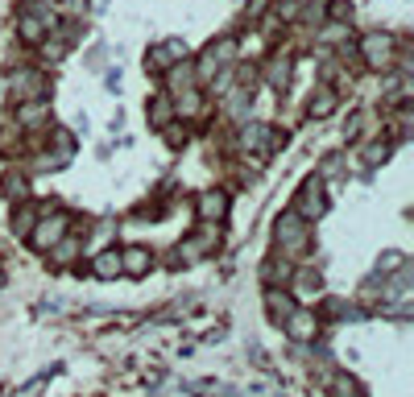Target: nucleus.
<instances>
[{
  "instance_id": "obj_1",
  "label": "nucleus",
  "mask_w": 414,
  "mask_h": 397,
  "mask_svg": "<svg viewBox=\"0 0 414 397\" xmlns=\"http://www.w3.org/2000/svg\"><path fill=\"white\" fill-rule=\"evenodd\" d=\"M273 240H278L282 257H298V253L311 249V224L303 215H294V211H282L278 224H273Z\"/></svg>"
},
{
  "instance_id": "obj_2",
  "label": "nucleus",
  "mask_w": 414,
  "mask_h": 397,
  "mask_svg": "<svg viewBox=\"0 0 414 397\" xmlns=\"http://www.w3.org/2000/svg\"><path fill=\"white\" fill-rule=\"evenodd\" d=\"M75 228V219H71V211H62V207H54V211H46V215H38V224H33V232L25 236L38 253H46L50 244H58L62 236Z\"/></svg>"
},
{
  "instance_id": "obj_3",
  "label": "nucleus",
  "mask_w": 414,
  "mask_h": 397,
  "mask_svg": "<svg viewBox=\"0 0 414 397\" xmlns=\"http://www.w3.org/2000/svg\"><path fill=\"white\" fill-rule=\"evenodd\" d=\"M290 211H294V215H303L307 224H311V219H319V215L327 211V183H323L319 174H311V178H307V183L298 187V195H294V207H290Z\"/></svg>"
},
{
  "instance_id": "obj_4",
  "label": "nucleus",
  "mask_w": 414,
  "mask_h": 397,
  "mask_svg": "<svg viewBox=\"0 0 414 397\" xmlns=\"http://www.w3.org/2000/svg\"><path fill=\"white\" fill-rule=\"evenodd\" d=\"M361 58L373 70H393L398 67V54H393V38L390 33H365L361 42Z\"/></svg>"
},
{
  "instance_id": "obj_5",
  "label": "nucleus",
  "mask_w": 414,
  "mask_h": 397,
  "mask_svg": "<svg viewBox=\"0 0 414 397\" xmlns=\"http://www.w3.org/2000/svg\"><path fill=\"white\" fill-rule=\"evenodd\" d=\"M9 87H13V99H17V104H29V99H46L50 79H46V70L25 67V70H17V75L9 79Z\"/></svg>"
},
{
  "instance_id": "obj_6",
  "label": "nucleus",
  "mask_w": 414,
  "mask_h": 397,
  "mask_svg": "<svg viewBox=\"0 0 414 397\" xmlns=\"http://www.w3.org/2000/svg\"><path fill=\"white\" fill-rule=\"evenodd\" d=\"M282 331L290 335L294 344H315V335H319V315L311 310V306H294L290 315L282 319Z\"/></svg>"
},
{
  "instance_id": "obj_7",
  "label": "nucleus",
  "mask_w": 414,
  "mask_h": 397,
  "mask_svg": "<svg viewBox=\"0 0 414 397\" xmlns=\"http://www.w3.org/2000/svg\"><path fill=\"white\" fill-rule=\"evenodd\" d=\"M282 145V137H278V129L273 124H241V149L249 153H257V158H266V153H273Z\"/></svg>"
},
{
  "instance_id": "obj_8",
  "label": "nucleus",
  "mask_w": 414,
  "mask_h": 397,
  "mask_svg": "<svg viewBox=\"0 0 414 397\" xmlns=\"http://www.w3.org/2000/svg\"><path fill=\"white\" fill-rule=\"evenodd\" d=\"M294 290H290V298H298V306H307V303H319L315 294L323 290V273H319L315 265H303V269H294Z\"/></svg>"
},
{
  "instance_id": "obj_9",
  "label": "nucleus",
  "mask_w": 414,
  "mask_h": 397,
  "mask_svg": "<svg viewBox=\"0 0 414 397\" xmlns=\"http://www.w3.org/2000/svg\"><path fill=\"white\" fill-rule=\"evenodd\" d=\"M83 257V236L79 232H67L58 244H50L46 249V261L54 265V269H62V265H75V261Z\"/></svg>"
},
{
  "instance_id": "obj_10",
  "label": "nucleus",
  "mask_w": 414,
  "mask_h": 397,
  "mask_svg": "<svg viewBox=\"0 0 414 397\" xmlns=\"http://www.w3.org/2000/svg\"><path fill=\"white\" fill-rule=\"evenodd\" d=\"M195 215H199V224H219L228 215V195L224 190H203L195 199Z\"/></svg>"
},
{
  "instance_id": "obj_11",
  "label": "nucleus",
  "mask_w": 414,
  "mask_h": 397,
  "mask_svg": "<svg viewBox=\"0 0 414 397\" xmlns=\"http://www.w3.org/2000/svg\"><path fill=\"white\" fill-rule=\"evenodd\" d=\"M336 104H340V92L332 87V83H319V87H311V99H307V116H332L336 112Z\"/></svg>"
},
{
  "instance_id": "obj_12",
  "label": "nucleus",
  "mask_w": 414,
  "mask_h": 397,
  "mask_svg": "<svg viewBox=\"0 0 414 397\" xmlns=\"http://www.w3.org/2000/svg\"><path fill=\"white\" fill-rule=\"evenodd\" d=\"M294 298H290V290L286 285H266V315H269V323H278L282 327V319L294 310Z\"/></svg>"
},
{
  "instance_id": "obj_13",
  "label": "nucleus",
  "mask_w": 414,
  "mask_h": 397,
  "mask_svg": "<svg viewBox=\"0 0 414 397\" xmlns=\"http://www.w3.org/2000/svg\"><path fill=\"white\" fill-rule=\"evenodd\" d=\"M149 269H153V253H149L146 244H129L121 253V273L129 278H146Z\"/></svg>"
},
{
  "instance_id": "obj_14",
  "label": "nucleus",
  "mask_w": 414,
  "mask_h": 397,
  "mask_svg": "<svg viewBox=\"0 0 414 397\" xmlns=\"http://www.w3.org/2000/svg\"><path fill=\"white\" fill-rule=\"evenodd\" d=\"M146 116H149V124L162 133L166 124H174V99H170L166 92H158V95H153V99L146 104Z\"/></svg>"
},
{
  "instance_id": "obj_15",
  "label": "nucleus",
  "mask_w": 414,
  "mask_h": 397,
  "mask_svg": "<svg viewBox=\"0 0 414 397\" xmlns=\"http://www.w3.org/2000/svg\"><path fill=\"white\" fill-rule=\"evenodd\" d=\"M249 112H253V92H249V87H232V92H224V116L244 120Z\"/></svg>"
},
{
  "instance_id": "obj_16",
  "label": "nucleus",
  "mask_w": 414,
  "mask_h": 397,
  "mask_svg": "<svg viewBox=\"0 0 414 397\" xmlns=\"http://www.w3.org/2000/svg\"><path fill=\"white\" fill-rule=\"evenodd\" d=\"M290 278H294L290 257H269L266 265H261V281H266V285H290Z\"/></svg>"
},
{
  "instance_id": "obj_17",
  "label": "nucleus",
  "mask_w": 414,
  "mask_h": 397,
  "mask_svg": "<svg viewBox=\"0 0 414 397\" xmlns=\"http://www.w3.org/2000/svg\"><path fill=\"white\" fill-rule=\"evenodd\" d=\"M92 278H99V281L121 278V253H116V249H104V253H96V257H92Z\"/></svg>"
},
{
  "instance_id": "obj_18",
  "label": "nucleus",
  "mask_w": 414,
  "mask_h": 397,
  "mask_svg": "<svg viewBox=\"0 0 414 397\" xmlns=\"http://www.w3.org/2000/svg\"><path fill=\"white\" fill-rule=\"evenodd\" d=\"M266 79L273 92H286L290 87V58L286 54H278V58H269L266 62Z\"/></svg>"
},
{
  "instance_id": "obj_19",
  "label": "nucleus",
  "mask_w": 414,
  "mask_h": 397,
  "mask_svg": "<svg viewBox=\"0 0 414 397\" xmlns=\"http://www.w3.org/2000/svg\"><path fill=\"white\" fill-rule=\"evenodd\" d=\"M46 116H50V99H29V104H17V124H25V129L42 124Z\"/></svg>"
},
{
  "instance_id": "obj_20",
  "label": "nucleus",
  "mask_w": 414,
  "mask_h": 397,
  "mask_svg": "<svg viewBox=\"0 0 414 397\" xmlns=\"http://www.w3.org/2000/svg\"><path fill=\"white\" fill-rule=\"evenodd\" d=\"M0 190H4V199H29V178H25L21 170H4V178H0Z\"/></svg>"
},
{
  "instance_id": "obj_21",
  "label": "nucleus",
  "mask_w": 414,
  "mask_h": 397,
  "mask_svg": "<svg viewBox=\"0 0 414 397\" xmlns=\"http://www.w3.org/2000/svg\"><path fill=\"white\" fill-rule=\"evenodd\" d=\"M33 224H38V207H33L29 199H21V203L13 207V232L29 236V232H33Z\"/></svg>"
},
{
  "instance_id": "obj_22",
  "label": "nucleus",
  "mask_w": 414,
  "mask_h": 397,
  "mask_svg": "<svg viewBox=\"0 0 414 397\" xmlns=\"http://www.w3.org/2000/svg\"><path fill=\"white\" fill-rule=\"evenodd\" d=\"M170 67H174V58H170V50H166V42L146 50V75H166Z\"/></svg>"
},
{
  "instance_id": "obj_23",
  "label": "nucleus",
  "mask_w": 414,
  "mask_h": 397,
  "mask_svg": "<svg viewBox=\"0 0 414 397\" xmlns=\"http://www.w3.org/2000/svg\"><path fill=\"white\" fill-rule=\"evenodd\" d=\"M327 385H332V397H365V389H361L352 376H344V373H336Z\"/></svg>"
},
{
  "instance_id": "obj_24",
  "label": "nucleus",
  "mask_w": 414,
  "mask_h": 397,
  "mask_svg": "<svg viewBox=\"0 0 414 397\" xmlns=\"http://www.w3.org/2000/svg\"><path fill=\"white\" fill-rule=\"evenodd\" d=\"M319 42H327V46H348V25L344 21H332L323 25V33H315Z\"/></svg>"
},
{
  "instance_id": "obj_25",
  "label": "nucleus",
  "mask_w": 414,
  "mask_h": 397,
  "mask_svg": "<svg viewBox=\"0 0 414 397\" xmlns=\"http://www.w3.org/2000/svg\"><path fill=\"white\" fill-rule=\"evenodd\" d=\"M402 265H406L402 253H386V257H377V278H390V273H398Z\"/></svg>"
},
{
  "instance_id": "obj_26",
  "label": "nucleus",
  "mask_w": 414,
  "mask_h": 397,
  "mask_svg": "<svg viewBox=\"0 0 414 397\" xmlns=\"http://www.w3.org/2000/svg\"><path fill=\"white\" fill-rule=\"evenodd\" d=\"M386 158H390V145H386V141H369L365 145V162L369 165H381Z\"/></svg>"
},
{
  "instance_id": "obj_27",
  "label": "nucleus",
  "mask_w": 414,
  "mask_h": 397,
  "mask_svg": "<svg viewBox=\"0 0 414 397\" xmlns=\"http://www.w3.org/2000/svg\"><path fill=\"white\" fill-rule=\"evenodd\" d=\"M162 133H166V145H174V149H178V145H187V129H183V124H166Z\"/></svg>"
},
{
  "instance_id": "obj_28",
  "label": "nucleus",
  "mask_w": 414,
  "mask_h": 397,
  "mask_svg": "<svg viewBox=\"0 0 414 397\" xmlns=\"http://www.w3.org/2000/svg\"><path fill=\"white\" fill-rule=\"evenodd\" d=\"M58 4H62L67 17H79V13H83V0H58Z\"/></svg>"
},
{
  "instance_id": "obj_29",
  "label": "nucleus",
  "mask_w": 414,
  "mask_h": 397,
  "mask_svg": "<svg viewBox=\"0 0 414 397\" xmlns=\"http://www.w3.org/2000/svg\"><path fill=\"white\" fill-rule=\"evenodd\" d=\"M0 290H4V273H0Z\"/></svg>"
}]
</instances>
